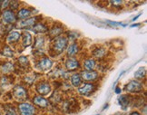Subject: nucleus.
Returning <instances> with one entry per match:
<instances>
[{
    "label": "nucleus",
    "instance_id": "a878e982",
    "mask_svg": "<svg viewBox=\"0 0 147 115\" xmlns=\"http://www.w3.org/2000/svg\"><path fill=\"white\" fill-rule=\"evenodd\" d=\"M14 69H15L14 65L10 62H5L0 65V72H2L3 73H5V74L13 72Z\"/></svg>",
    "mask_w": 147,
    "mask_h": 115
},
{
    "label": "nucleus",
    "instance_id": "f257e3e1",
    "mask_svg": "<svg viewBox=\"0 0 147 115\" xmlns=\"http://www.w3.org/2000/svg\"><path fill=\"white\" fill-rule=\"evenodd\" d=\"M69 40L67 39L66 36H60L53 39L50 45V53L54 55H59L63 54L68 46Z\"/></svg>",
    "mask_w": 147,
    "mask_h": 115
},
{
    "label": "nucleus",
    "instance_id": "39448f33",
    "mask_svg": "<svg viewBox=\"0 0 147 115\" xmlns=\"http://www.w3.org/2000/svg\"><path fill=\"white\" fill-rule=\"evenodd\" d=\"M18 110L20 115H36L37 109L29 102H20L18 106Z\"/></svg>",
    "mask_w": 147,
    "mask_h": 115
},
{
    "label": "nucleus",
    "instance_id": "2f4dec72",
    "mask_svg": "<svg viewBox=\"0 0 147 115\" xmlns=\"http://www.w3.org/2000/svg\"><path fill=\"white\" fill-rule=\"evenodd\" d=\"M5 115H16V109L13 108V107H7L5 108Z\"/></svg>",
    "mask_w": 147,
    "mask_h": 115
},
{
    "label": "nucleus",
    "instance_id": "423d86ee",
    "mask_svg": "<svg viewBox=\"0 0 147 115\" xmlns=\"http://www.w3.org/2000/svg\"><path fill=\"white\" fill-rule=\"evenodd\" d=\"M82 81L86 83H94L100 79V73L98 71H86L84 70L80 73Z\"/></svg>",
    "mask_w": 147,
    "mask_h": 115
},
{
    "label": "nucleus",
    "instance_id": "e433bc0d",
    "mask_svg": "<svg viewBox=\"0 0 147 115\" xmlns=\"http://www.w3.org/2000/svg\"><path fill=\"white\" fill-rule=\"evenodd\" d=\"M0 4H1V1H0Z\"/></svg>",
    "mask_w": 147,
    "mask_h": 115
},
{
    "label": "nucleus",
    "instance_id": "f3484780",
    "mask_svg": "<svg viewBox=\"0 0 147 115\" xmlns=\"http://www.w3.org/2000/svg\"><path fill=\"white\" fill-rule=\"evenodd\" d=\"M69 72H67L66 70H64L60 65L56 66L55 68V70L51 72L50 76H52L54 79L55 78H61V79H67L68 77Z\"/></svg>",
    "mask_w": 147,
    "mask_h": 115
},
{
    "label": "nucleus",
    "instance_id": "f704fd0d",
    "mask_svg": "<svg viewBox=\"0 0 147 115\" xmlns=\"http://www.w3.org/2000/svg\"><path fill=\"white\" fill-rule=\"evenodd\" d=\"M130 115H142L139 112H132L131 113H130Z\"/></svg>",
    "mask_w": 147,
    "mask_h": 115
},
{
    "label": "nucleus",
    "instance_id": "b1692460",
    "mask_svg": "<svg viewBox=\"0 0 147 115\" xmlns=\"http://www.w3.org/2000/svg\"><path fill=\"white\" fill-rule=\"evenodd\" d=\"M21 37H22V44L25 48L30 46L33 43V37L32 34L29 32L24 31L23 33L21 34Z\"/></svg>",
    "mask_w": 147,
    "mask_h": 115
},
{
    "label": "nucleus",
    "instance_id": "0eeeda50",
    "mask_svg": "<svg viewBox=\"0 0 147 115\" xmlns=\"http://www.w3.org/2000/svg\"><path fill=\"white\" fill-rule=\"evenodd\" d=\"M36 69L40 72H48L53 66V62L48 56H43L36 63Z\"/></svg>",
    "mask_w": 147,
    "mask_h": 115
},
{
    "label": "nucleus",
    "instance_id": "c756f323",
    "mask_svg": "<svg viewBox=\"0 0 147 115\" xmlns=\"http://www.w3.org/2000/svg\"><path fill=\"white\" fill-rule=\"evenodd\" d=\"M50 100L53 101L54 102L59 103L61 102H63V97H62V95L59 91H55V93H53L52 95H51Z\"/></svg>",
    "mask_w": 147,
    "mask_h": 115
},
{
    "label": "nucleus",
    "instance_id": "5701e85b",
    "mask_svg": "<svg viewBox=\"0 0 147 115\" xmlns=\"http://www.w3.org/2000/svg\"><path fill=\"white\" fill-rule=\"evenodd\" d=\"M132 98L133 97L130 95V94H123L119 97V99H118V102H119V104L122 106L123 109H125L131 105L132 103Z\"/></svg>",
    "mask_w": 147,
    "mask_h": 115
},
{
    "label": "nucleus",
    "instance_id": "72a5a7b5",
    "mask_svg": "<svg viewBox=\"0 0 147 115\" xmlns=\"http://www.w3.org/2000/svg\"><path fill=\"white\" fill-rule=\"evenodd\" d=\"M9 3H10V1H2L1 4H0V7L2 9L7 8V7H9Z\"/></svg>",
    "mask_w": 147,
    "mask_h": 115
},
{
    "label": "nucleus",
    "instance_id": "6e6552de",
    "mask_svg": "<svg viewBox=\"0 0 147 115\" xmlns=\"http://www.w3.org/2000/svg\"><path fill=\"white\" fill-rule=\"evenodd\" d=\"M13 95L15 99L23 102L28 98V93L26 87L23 85H16L13 89Z\"/></svg>",
    "mask_w": 147,
    "mask_h": 115
},
{
    "label": "nucleus",
    "instance_id": "c85d7f7f",
    "mask_svg": "<svg viewBox=\"0 0 147 115\" xmlns=\"http://www.w3.org/2000/svg\"><path fill=\"white\" fill-rule=\"evenodd\" d=\"M18 65L20 67L26 68L27 66H29V60H28V58L25 55H22V56L18 57Z\"/></svg>",
    "mask_w": 147,
    "mask_h": 115
},
{
    "label": "nucleus",
    "instance_id": "a211bd4d",
    "mask_svg": "<svg viewBox=\"0 0 147 115\" xmlns=\"http://www.w3.org/2000/svg\"><path fill=\"white\" fill-rule=\"evenodd\" d=\"M97 62L92 57H89L83 61V67L86 71H96L97 68Z\"/></svg>",
    "mask_w": 147,
    "mask_h": 115
},
{
    "label": "nucleus",
    "instance_id": "c9c22d12",
    "mask_svg": "<svg viewBox=\"0 0 147 115\" xmlns=\"http://www.w3.org/2000/svg\"><path fill=\"white\" fill-rule=\"evenodd\" d=\"M115 91H116V93H121V89L120 88H116L115 89Z\"/></svg>",
    "mask_w": 147,
    "mask_h": 115
},
{
    "label": "nucleus",
    "instance_id": "20e7f679",
    "mask_svg": "<svg viewBox=\"0 0 147 115\" xmlns=\"http://www.w3.org/2000/svg\"><path fill=\"white\" fill-rule=\"evenodd\" d=\"M36 91L38 95H41L43 97L47 96L52 91V86L47 80H42L36 84Z\"/></svg>",
    "mask_w": 147,
    "mask_h": 115
},
{
    "label": "nucleus",
    "instance_id": "9d476101",
    "mask_svg": "<svg viewBox=\"0 0 147 115\" xmlns=\"http://www.w3.org/2000/svg\"><path fill=\"white\" fill-rule=\"evenodd\" d=\"M80 66V61L76 57H67L65 61V67L67 72H76Z\"/></svg>",
    "mask_w": 147,
    "mask_h": 115
},
{
    "label": "nucleus",
    "instance_id": "6ab92c4d",
    "mask_svg": "<svg viewBox=\"0 0 147 115\" xmlns=\"http://www.w3.org/2000/svg\"><path fill=\"white\" fill-rule=\"evenodd\" d=\"M33 10L28 8V7H22L18 11V14H16V18L20 19V21L22 20H26L32 17L33 15Z\"/></svg>",
    "mask_w": 147,
    "mask_h": 115
},
{
    "label": "nucleus",
    "instance_id": "aec40b11",
    "mask_svg": "<svg viewBox=\"0 0 147 115\" xmlns=\"http://www.w3.org/2000/svg\"><path fill=\"white\" fill-rule=\"evenodd\" d=\"M77 107H78V102L75 99H69L64 103V108L65 112H75L77 111Z\"/></svg>",
    "mask_w": 147,
    "mask_h": 115
},
{
    "label": "nucleus",
    "instance_id": "4be33fe9",
    "mask_svg": "<svg viewBox=\"0 0 147 115\" xmlns=\"http://www.w3.org/2000/svg\"><path fill=\"white\" fill-rule=\"evenodd\" d=\"M21 38V33L18 31H11L7 36V43L13 44L18 43Z\"/></svg>",
    "mask_w": 147,
    "mask_h": 115
},
{
    "label": "nucleus",
    "instance_id": "cd10ccee",
    "mask_svg": "<svg viewBox=\"0 0 147 115\" xmlns=\"http://www.w3.org/2000/svg\"><path fill=\"white\" fill-rule=\"evenodd\" d=\"M1 54L3 56H5V57H9V58H12V57H14V52H13L12 49L8 46V45H5V46H4V48L1 51Z\"/></svg>",
    "mask_w": 147,
    "mask_h": 115
},
{
    "label": "nucleus",
    "instance_id": "ddd939ff",
    "mask_svg": "<svg viewBox=\"0 0 147 115\" xmlns=\"http://www.w3.org/2000/svg\"><path fill=\"white\" fill-rule=\"evenodd\" d=\"M107 54H108V51L104 46H96L94 49L92 51V55L94 60H103L107 57Z\"/></svg>",
    "mask_w": 147,
    "mask_h": 115
},
{
    "label": "nucleus",
    "instance_id": "473e14b6",
    "mask_svg": "<svg viewBox=\"0 0 147 115\" xmlns=\"http://www.w3.org/2000/svg\"><path fill=\"white\" fill-rule=\"evenodd\" d=\"M9 7H10V10L14 11V10L18 9L19 7V2H18V1H10Z\"/></svg>",
    "mask_w": 147,
    "mask_h": 115
},
{
    "label": "nucleus",
    "instance_id": "f03ea898",
    "mask_svg": "<svg viewBox=\"0 0 147 115\" xmlns=\"http://www.w3.org/2000/svg\"><path fill=\"white\" fill-rule=\"evenodd\" d=\"M98 88L97 84L94 83H83L77 88V93L82 96H90L96 91Z\"/></svg>",
    "mask_w": 147,
    "mask_h": 115
},
{
    "label": "nucleus",
    "instance_id": "bb28decb",
    "mask_svg": "<svg viewBox=\"0 0 147 115\" xmlns=\"http://www.w3.org/2000/svg\"><path fill=\"white\" fill-rule=\"evenodd\" d=\"M146 75V69L145 67H140L138 70L134 73V78L137 81H142L143 79H144Z\"/></svg>",
    "mask_w": 147,
    "mask_h": 115
},
{
    "label": "nucleus",
    "instance_id": "7c9ffc66",
    "mask_svg": "<svg viewBox=\"0 0 147 115\" xmlns=\"http://www.w3.org/2000/svg\"><path fill=\"white\" fill-rule=\"evenodd\" d=\"M123 1H120V0H115V1H109V4L112 7L115 8H122L123 5Z\"/></svg>",
    "mask_w": 147,
    "mask_h": 115
},
{
    "label": "nucleus",
    "instance_id": "412c9836",
    "mask_svg": "<svg viewBox=\"0 0 147 115\" xmlns=\"http://www.w3.org/2000/svg\"><path fill=\"white\" fill-rule=\"evenodd\" d=\"M48 29H49V27H48L47 25L44 24V23H41V22H38L31 28V31H33L34 33L37 34H41V36H42L43 34L47 33Z\"/></svg>",
    "mask_w": 147,
    "mask_h": 115
},
{
    "label": "nucleus",
    "instance_id": "f8f14e48",
    "mask_svg": "<svg viewBox=\"0 0 147 115\" xmlns=\"http://www.w3.org/2000/svg\"><path fill=\"white\" fill-rule=\"evenodd\" d=\"M2 19L3 22L5 23V24H8V25H12L16 23V15L14 13V11L10 10V9H5L2 13Z\"/></svg>",
    "mask_w": 147,
    "mask_h": 115
},
{
    "label": "nucleus",
    "instance_id": "7ed1b4c3",
    "mask_svg": "<svg viewBox=\"0 0 147 115\" xmlns=\"http://www.w3.org/2000/svg\"><path fill=\"white\" fill-rule=\"evenodd\" d=\"M144 90V84L141 81H137V80H132L130 81L125 86H124V91H126L127 94L131 93H142Z\"/></svg>",
    "mask_w": 147,
    "mask_h": 115
},
{
    "label": "nucleus",
    "instance_id": "1a4fd4ad",
    "mask_svg": "<svg viewBox=\"0 0 147 115\" xmlns=\"http://www.w3.org/2000/svg\"><path fill=\"white\" fill-rule=\"evenodd\" d=\"M32 104L36 109H47L50 105V101L41 95H34L32 98Z\"/></svg>",
    "mask_w": 147,
    "mask_h": 115
},
{
    "label": "nucleus",
    "instance_id": "2eb2a0df",
    "mask_svg": "<svg viewBox=\"0 0 147 115\" xmlns=\"http://www.w3.org/2000/svg\"><path fill=\"white\" fill-rule=\"evenodd\" d=\"M48 36L50 38H55L60 36H63L64 33V26L62 25H54L48 29Z\"/></svg>",
    "mask_w": 147,
    "mask_h": 115
},
{
    "label": "nucleus",
    "instance_id": "393cba45",
    "mask_svg": "<svg viewBox=\"0 0 147 115\" xmlns=\"http://www.w3.org/2000/svg\"><path fill=\"white\" fill-rule=\"evenodd\" d=\"M70 83H71V85L73 86V87L78 88L79 86L83 83L80 73H74L70 76Z\"/></svg>",
    "mask_w": 147,
    "mask_h": 115
},
{
    "label": "nucleus",
    "instance_id": "4468645a",
    "mask_svg": "<svg viewBox=\"0 0 147 115\" xmlns=\"http://www.w3.org/2000/svg\"><path fill=\"white\" fill-rule=\"evenodd\" d=\"M45 44H46V39H45L44 36H37L35 38V42H34V45H33V50L36 52V53H38L39 54H41V51H43L45 49Z\"/></svg>",
    "mask_w": 147,
    "mask_h": 115
},
{
    "label": "nucleus",
    "instance_id": "dca6fc26",
    "mask_svg": "<svg viewBox=\"0 0 147 115\" xmlns=\"http://www.w3.org/2000/svg\"><path fill=\"white\" fill-rule=\"evenodd\" d=\"M80 44L77 41H75L68 44V46L66 48V56L67 57H75L79 52H80Z\"/></svg>",
    "mask_w": 147,
    "mask_h": 115
},
{
    "label": "nucleus",
    "instance_id": "9b49d317",
    "mask_svg": "<svg viewBox=\"0 0 147 115\" xmlns=\"http://www.w3.org/2000/svg\"><path fill=\"white\" fill-rule=\"evenodd\" d=\"M39 18H40V16H32L28 19L19 21L16 23V27L18 28H32L36 23H38Z\"/></svg>",
    "mask_w": 147,
    "mask_h": 115
}]
</instances>
